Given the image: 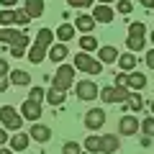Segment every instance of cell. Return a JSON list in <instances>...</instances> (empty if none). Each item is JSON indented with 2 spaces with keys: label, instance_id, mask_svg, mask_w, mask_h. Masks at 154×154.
<instances>
[{
  "label": "cell",
  "instance_id": "ba28073f",
  "mask_svg": "<svg viewBox=\"0 0 154 154\" xmlns=\"http://www.w3.org/2000/svg\"><path fill=\"white\" fill-rule=\"evenodd\" d=\"M0 121H3V126H5V128H11V131H21L23 116L16 113L13 105H3V108H0Z\"/></svg>",
  "mask_w": 154,
  "mask_h": 154
},
{
  "label": "cell",
  "instance_id": "3957f363",
  "mask_svg": "<svg viewBox=\"0 0 154 154\" xmlns=\"http://www.w3.org/2000/svg\"><path fill=\"white\" fill-rule=\"evenodd\" d=\"M0 41H3V44H8V51L18 59V57L26 54L28 33H26V31H16V28H0Z\"/></svg>",
  "mask_w": 154,
  "mask_h": 154
},
{
  "label": "cell",
  "instance_id": "f35d334b",
  "mask_svg": "<svg viewBox=\"0 0 154 154\" xmlns=\"http://www.w3.org/2000/svg\"><path fill=\"white\" fill-rule=\"evenodd\" d=\"M16 3H18V0H0V5H3V8H13Z\"/></svg>",
  "mask_w": 154,
  "mask_h": 154
},
{
  "label": "cell",
  "instance_id": "cb8c5ba5",
  "mask_svg": "<svg viewBox=\"0 0 154 154\" xmlns=\"http://www.w3.org/2000/svg\"><path fill=\"white\" fill-rule=\"evenodd\" d=\"M80 49L88 54V51H95L98 49V38L90 36V33H85V36H80Z\"/></svg>",
  "mask_w": 154,
  "mask_h": 154
},
{
  "label": "cell",
  "instance_id": "836d02e7",
  "mask_svg": "<svg viewBox=\"0 0 154 154\" xmlns=\"http://www.w3.org/2000/svg\"><path fill=\"white\" fill-rule=\"evenodd\" d=\"M118 13L128 16V13H131V0H118Z\"/></svg>",
  "mask_w": 154,
  "mask_h": 154
},
{
  "label": "cell",
  "instance_id": "8d00e7d4",
  "mask_svg": "<svg viewBox=\"0 0 154 154\" xmlns=\"http://www.w3.org/2000/svg\"><path fill=\"white\" fill-rule=\"evenodd\" d=\"M8 139H11V136L5 134V128H0V146H3V144H8Z\"/></svg>",
  "mask_w": 154,
  "mask_h": 154
},
{
  "label": "cell",
  "instance_id": "9a60e30c",
  "mask_svg": "<svg viewBox=\"0 0 154 154\" xmlns=\"http://www.w3.org/2000/svg\"><path fill=\"white\" fill-rule=\"evenodd\" d=\"M144 88H146V75L144 72H128V90L139 93Z\"/></svg>",
  "mask_w": 154,
  "mask_h": 154
},
{
  "label": "cell",
  "instance_id": "7bdbcfd3",
  "mask_svg": "<svg viewBox=\"0 0 154 154\" xmlns=\"http://www.w3.org/2000/svg\"><path fill=\"white\" fill-rule=\"evenodd\" d=\"M152 113H154V98H152Z\"/></svg>",
  "mask_w": 154,
  "mask_h": 154
},
{
  "label": "cell",
  "instance_id": "8992f818",
  "mask_svg": "<svg viewBox=\"0 0 154 154\" xmlns=\"http://www.w3.org/2000/svg\"><path fill=\"white\" fill-rule=\"evenodd\" d=\"M131 90L128 88H121V85H108V88H100V95L98 98L103 103H126Z\"/></svg>",
  "mask_w": 154,
  "mask_h": 154
},
{
  "label": "cell",
  "instance_id": "7c38bea8",
  "mask_svg": "<svg viewBox=\"0 0 154 154\" xmlns=\"http://www.w3.org/2000/svg\"><path fill=\"white\" fill-rule=\"evenodd\" d=\"M118 134H123V136H131V134H139V118L136 116H123L121 121H118Z\"/></svg>",
  "mask_w": 154,
  "mask_h": 154
},
{
  "label": "cell",
  "instance_id": "d590c367",
  "mask_svg": "<svg viewBox=\"0 0 154 154\" xmlns=\"http://www.w3.org/2000/svg\"><path fill=\"white\" fill-rule=\"evenodd\" d=\"M146 67H149V69H154V49L146 51Z\"/></svg>",
  "mask_w": 154,
  "mask_h": 154
},
{
  "label": "cell",
  "instance_id": "52a82bcc",
  "mask_svg": "<svg viewBox=\"0 0 154 154\" xmlns=\"http://www.w3.org/2000/svg\"><path fill=\"white\" fill-rule=\"evenodd\" d=\"M144 31H146V26L144 23H131L128 26V38H126V46H128V51H144Z\"/></svg>",
  "mask_w": 154,
  "mask_h": 154
},
{
  "label": "cell",
  "instance_id": "e575fe53",
  "mask_svg": "<svg viewBox=\"0 0 154 154\" xmlns=\"http://www.w3.org/2000/svg\"><path fill=\"white\" fill-rule=\"evenodd\" d=\"M8 85H11V77H8V75H0V93H5Z\"/></svg>",
  "mask_w": 154,
  "mask_h": 154
},
{
  "label": "cell",
  "instance_id": "277c9868",
  "mask_svg": "<svg viewBox=\"0 0 154 154\" xmlns=\"http://www.w3.org/2000/svg\"><path fill=\"white\" fill-rule=\"evenodd\" d=\"M72 82H75V67L72 64H59V69H57V75L51 77V88L57 90H69Z\"/></svg>",
  "mask_w": 154,
  "mask_h": 154
},
{
  "label": "cell",
  "instance_id": "d4e9b609",
  "mask_svg": "<svg viewBox=\"0 0 154 154\" xmlns=\"http://www.w3.org/2000/svg\"><path fill=\"white\" fill-rule=\"evenodd\" d=\"M72 36H75V26H72V23H62V26L57 28V38H59L62 44H64V41H69Z\"/></svg>",
  "mask_w": 154,
  "mask_h": 154
},
{
  "label": "cell",
  "instance_id": "ab89813d",
  "mask_svg": "<svg viewBox=\"0 0 154 154\" xmlns=\"http://www.w3.org/2000/svg\"><path fill=\"white\" fill-rule=\"evenodd\" d=\"M139 3H141L144 8H149V11H152V8H154V0H139Z\"/></svg>",
  "mask_w": 154,
  "mask_h": 154
},
{
  "label": "cell",
  "instance_id": "4fadbf2b",
  "mask_svg": "<svg viewBox=\"0 0 154 154\" xmlns=\"http://www.w3.org/2000/svg\"><path fill=\"white\" fill-rule=\"evenodd\" d=\"M28 136L36 139L38 144H46V141L51 139V128H49V126H44V123H33L31 131H28Z\"/></svg>",
  "mask_w": 154,
  "mask_h": 154
},
{
  "label": "cell",
  "instance_id": "484cf974",
  "mask_svg": "<svg viewBox=\"0 0 154 154\" xmlns=\"http://www.w3.org/2000/svg\"><path fill=\"white\" fill-rule=\"evenodd\" d=\"M126 105L134 110V113H139V110L144 108V98H141V93H131V95H128V100H126Z\"/></svg>",
  "mask_w": 154,
  "mask_h": 154
},
{
  "label": "cell",
  "instance_id": "ac0fdd59",
  "mask_svg": "<svg viewBox=\"0 0 154 154\" xmlns=\"http://www.w3.org/2000/svg\"><path fill=\"white\" fill-rule=\"evenodd\" d=\"M23 11H26L31 18H38V16H44V0H26Z\"/></svg>",
  "mask_w": 154,
  "mask_h": 154
},
{
  "label": "cell",
  "instance_id": "d6a6232c",
  "mask_svg": "<svg viewBox=\"0 0 154 154\" xmlns=\"http://www.w3.org/2000/svg\"><path fill=\"white\" fill-rule=\"evenodd\" d=\"M116 85L128 88V72H116Z\"/></svg>",
  "mask_w": 154,
  "mask_h": 154
},
{
  "label": "cell",
  "instance_id": "603a6c76",
  "mask_svg": "<svg viewBox=\"0 0 154 154\" xmlns=\"http://www.w3.org/2000/svg\"><path fill=\"white\" fill-rule=\"evenodd\" d=\"M93 28H95V18L93 16H77L75 31H93Z\"/></svg>",
  "mask_w": 154,
  "mask_h": 154
},
{
  "label": "cell",
  "instance_id": "ffe728a7",
  "mask_svg": "<svg viewBox=\"0 0 154 154\" xmlns=\"http://www.w3.org/2000/svg\"><path fill=\"white\" fill-rule=\"evenodd\" d=\"M8 77H11V85H21V88L23 85H31V75H28L26 69H16V72H11Z\"/></svg>",
  "mask_w": 154,
  "mask_h": 154
},
{
  "label": "cell",
  "instance_id": "6da1fadb",
  "mask_svg": "<svg viewBox=\"0 0 154 154\" xmlns=\"http://www.w3.org/2000/svg\"><path fill=\"white\" fill-rule=\"evenodd\" d=\"M51 44H54V31L51 28H41V31L36 33V41L31 44V49H28V62L31 64H41L46 57V51L51 49Z\"/></svg>",
  "mask_w": 154,
  "mask_h": 154
},
{
  "label": "cell",
  "instance_id": "2e32d148",
  "mask_svg": "<svg viewBox=\"0 0 154 154\" xmlns=\"http://www.w3.org/2000/svg\"><path fill=\"white\" fill-rule=\"evenodd\" d=\"M113 16H116V13H113V8H110V5H98L93 11L95 23H110V21H113Z\"/></svg>",
  "mask_w": 154,
  "mask_h": 154
},
{
  "label": "cell",
  "instance_id": "7a4b0ae2",
  "mask_svg": "<svg viewBox=\"0 0 154 154\" xmlns=\"http://www.w3.org/2000/svg\"><path fill=\"white\" fill-rule=\"evenodd\" d=\"M118 134H103V136H88L82 144V149H88L90 154H113L118 152Z\"/></svg>",
  "mask_w": 154,
  "mask_h": 154
},
{
  "label": "cell",
  "instance_id": "1f68e13d",
  "mask_svg": "<svg viewBox=\"0 0 154 154\" xmlns=\"http://www.w3.org/2000/svg\"><path fill=\"white\" fill-rule=\"evenodd\" d=\"M28 21H31V16H28L26 11H16V23H18V26H26Z\"/></svg>",
  "mask_w": 154,
  "mask_h": 154
},
{
  "label": "cell",
  "instance_id": "8fae6325",
  "mask_svg": "<svg viewBox=\"0 0 154 154\" xmlns=\"http://www.w3.org/2000/svg\"><path fill=\"white\" fill-rule=\"evenodd\" d=\"M41 103H36V100H26V103L21 105V116L23 118H28V121H33V123H38V118H41Z\"/></svg>",
  "mask_w": 154,
  "mask_h": 154
},
{
  "label": "cell",
  "instance_id": "4dcf8cb0",
  "mask_svg": "<svg viewBox=\"0 0 154 154\" xmlns=\"http://www.w3.org/2000/svg\"><path fill=\"white\" fill-rule=\"evenodd\" d=\"M67 5L69 8H90L93 0H67Z\"/></svg>",
  "mask_w": 154,
  "mask_h": 154
},
{
  "label": "cell",
  "instance_id": "9c48e42d",
  "mask_svg": "<svg viewBox=\"0 0 154 154\" xmlns=\"http://www.w3.org/2000/svg\"><path fill=\"white\" fill-rule=\"evenodd\" d=\"M105 110L103 108H90L88 113H85V128H90V131H98V128L105 126Z\"/></svg>",
  "mask_w": 154,
  "mask_h": 154
},
{
  "label": "cell",
  "instance_id": "f1b7e54d",
  "mask_svg": "<svg viewBox=\"0 0 154 154\" xmlns=\"http://www.w3.org/2000/svg\"><path fill=\"white\" fill-rule=\"evenodd\" d=\"M141 134H146V136H154V118H152V116L141 121Z\"/></svg>",
  "mask_w": 154,
  "mask_h": 154
},
{
  "label": "cell",
  "instance_id": "44dd1931",
  "mask_svg": "<svg viewBox=\"0 0 154 154\" xmlns=\"http://www.w3.org/2000/svg\"><path fill=\"white\" fill-rule=\"evenodd\" d=\"M46 100H49V105H54V108H57V105H62V103L67 100V93H64V90H57V88H51L49 93H46Z\"/></svg>",
  "mask_w": 154,
  "mask_h": 154
},
{
  "label": "cell",
  "instance_id": "e0dca14e",
  "mask_svg": "<svg viewBox=\"0 0 154 154\" xmlns=\"http://www.w3.org/2000/svg\"><path fill=\"white\" fill-rule=\"evenodd\" d=\"M98 59L103 62V64L118 62V51H116V46H100V49H98Z\"/></svg>",
  "mask_w": 154,
  "mask_h": 154
},
{
  "label": "cell",
  "instance_id": "74e56055",
  "mask_svg": "<svg viewBox=\"0 0 154 154\" xmlns=\"http://www.w3.org/2000/svg\"><path fill=\"white\" fill-rule=\"evenodd\" d=\"M8 72H11V69H8V62L0 59V75H8Z\"/></svg>",
  "mask_w": 154,
  "mask_h": 154
},
{
  "label": "cell",
  "instance_id": "5b68a950",
  "mask_svg": "<svg viewBox=\"0 0 154 154\" xmlns=\"http://www.w3.org/2000/svg\"><path fill=\"white\" fill-rule=\"evenodd\" d=\"M75 69L85 72V75H100V72H103V62L93 59V57L85 54V51H80V54H75Z\"/></svg>",
  "mask_w": 154,
  "mask_h": 154
},
{
  "label": "cell",
  "instance_id": "83f0119b",
  "mask_svg": "<svg viewBox=\"0 0 154 154\" xmlns=\"http://www.w3.org/2000/svg\"><path fill=\"white\" fill-rule=\"evenodd\" d=\"M62 154H82V144H77V141H67L64 146H62Z\"/></svg>",
  "mask_w": 154,
  "mask_h": 154
},
{
  "label": "cell",
  "instance_id": "7402d4cb",
  "mask_svg": "<svg viewBox=\"0 0 154 154\" xmlns=\"http://www.w3.org/2000/svg\"><path fill=\"white\" fill-rule=\"evenodd\" d=\"M49 57L51 62H64V57H67V46L64 44H51V49H49Z\"/></svg>",
  "mask_w": 154,
  "mask_h": 154
},
{
  "label": "cell",
  "instance_id": "4316f807",
  "mask_svg": "<svg viewBox=\"0 0 154 154\" xmlns=\"http://www.w3.org/2000/svg\"><path fill=\"white\" fill-rule=\"evenodd\" d=\"M13 23H16V11H11V8H8V11H0V26L11 28Z\"/></svg>",
  "mask_w": 154,
  "mask_h": 154
},
{
  "label": "cell",
  "instance_id": "ee69618b",
  "mask_svg": "<svg viewBox=\"0 0 154 154\" xmlns=\"http://www.w3.org/2000/svg\"><path fill=\"white\" fill-rule=\"evenodd\" d=\"M152 44H154V31H152Z\"/></svg>",
  "mask_w": 154,
  "mask_h": 154
},
{
  "label": "cell",
  "instance_id": "5bb4252c",
  "mask_svg": "<svg viewBox=\"0 0 154 154\" xmlns=\"http://www.w3.org/2000/svg\"><path fill=\"white\" fill-rule=\"evenodd\" d=\"M28 141H31V136H28V134H21V131H16L11 139H8V144H11L13 152H23V149L28 146Z\"/></svg>",
  "mask_w": 154,
  "mask_h": 154
},
{
  "label": "cell",
  "instance_id": "60d3db41",
  "mask_svg": "<svg viewBox=\"0 0 154 154\" xmlns=\"http://www.w3.org/2000/svg\"><path fill=\"white\" fill-rule=\"evenodd\" d=\"M0 154H16V152H13V149H3V146H0Z\"/></svg>",
  "mask_w": 154,
  "mask_h": 154
},
{
  "label": "cell",
  "instance_id": "30bf717a",
  "mask_svg": "<svg viewBox=\"0 0 154 154\" xmlns=\"http://www.w3.org/2000/svg\"><path fill=\"white\" fill-rule=\"evenodd\" d=\"M100 95L98 85L90 82V80H82V82H77V98L80 100H95Z\"/></svg>",
  "mask_w": 154,
  "mask_h": 154
},
{
  "label": "cell",
  "instance_id": "b9f144b4",
  "mask_svg": "<svg viewBox=\"0 0 154 154\" xmlns=\"http://www.w3.org/2000/svg\"><path fill=\"white\" fill-rule=\"evenodd\" d=\"M100 5H110V3H113V0H98Z\"/></svg>",
  "mask_w": 154,
  "mask_h": 154
},
{
  "label": "cell",
  "instance_id": "f546056e",
  "mask_svg": "<svg viewBox=\"0 0 154 154\" xmlns=\"http://www.w3.org/2000/svg\"><path fill=\"white\" fill-rule=\"evenodd\" d=\"M44 98H46V90H41V88H31V93H28V100H36V103H41Z\"/></svg>",
  "mask_w": 154,
  "mask_h": 154
},
{
  "label": "cell",
  "instance_id": "d6986e66",
  "mask_svg": "<svg viewBox=\"0 0 154 154\" xmlns=\"http://www.w3.org/2000/svg\"><path fill=\"white\" fill-rule=\"evenodd\" d=\"M118 67H121V72H134V67H136V54H131V51L121 54L118 57Z\"/></svg>",
  "mask_w": 154,
  "mask_h": 154
}]
</instances>
